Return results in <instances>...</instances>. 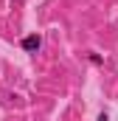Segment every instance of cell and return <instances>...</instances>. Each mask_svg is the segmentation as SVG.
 Masks as SVG:
<instances>
[{
	"mask_svg": "<svg viewBox=\"0 0 118 121\" xmlns=\"http://www.w3.org/2000/svg\"><path fill=\"white\" fill-rule=\"evenodd\" d=\"M20 45H23V51H25V54H37V51H39V45H42V37H39V34H28V37H23V42H20Z\"/></svg>",
	"mask_w": 118,
	"mask_h": 121,
	"instance_id": "cell-1",
	"label": "cell"
},
{
	"mask_svg": "<svg viewBox=\"0 0 118 121\" xmlns=\"http://www.w3.org/2000/svg\"><path fill=\"white\" fill-rule=\"evenodd\" d=\"M96 121H110V116H107V113H101V116H98Z\"/></svg>",
	"mask_w": 118,
	"mask_h": 121,
	"instance_id": "cell-2",
	"label": "cell"
}]
</instances>
